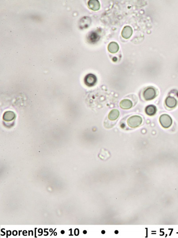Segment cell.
<instances>
[{
    "label": "cell",
    "instance_id": "cell-17",
    "mask_svg": "<svg viewBox=\"0 0 178 238\" xmlns=\"http://www.w3.org/2000/svg\"><path fill=\"white\" fill-rule=\"evenodd\" d=\"M105 231H104V230H102V234H105Z\"/></svg>",
    "mask_w": 178,
    "mask_h": 238
},
{
    "label": "cell",
    "instance_id": "cell-15",
    "mask_svg": "<svg viewBox=\"0 0 178 238\" xmlns=\"http://www.w3.org/2000/svg\"><path fill=\"white\" fill-rule=\"evenodd\" d=\"M115 234H118V233H119V231H118V230H115Z\"/></svg>",
    "mask_w": 178,
    "mask_h": 238
},
{
    "label": "cell",
    "instance_id": "cell-7",
    "mask_svg": "<svg viewBox=\"0 0 178 238\" xmlns=\"http://www.w3.org/2000/svg\"><path fill=\"white\" fill-rule=\"evenodd\" d=\"M88 6L91 10L94 11H98L100 8L99 2L97 0H90L88 3Z\"/></svg>",
    "mask_w": 178,
    "mask_h": 238
},
{
    "label": "cell",
    "instance_id": "cell-11",
    "mask_svg": "<svg viewBox=\"0 0 178 238\" xmlns=\"http://www.w3.org/2000/svg\"><path fill=\"white\" fill-rule=\"evenodd\" d=\"M109 51L111 53H115L118 52L119 50V46L118 43L113 42H110L108 47Z\"/></svg>",
    "mask_w": 178,
    "mask_h": 238
},
{
    "label": "cell",
    "instance_id": "cell-9",
    "mask_svg": "<svg viewBox=\"0 0 178 238\" xmlns=\"http://www.w3.org/2000/svg\"><path fill=\"white\" fill-rule=\"evenodd\" d=\"M16 115L14 113L13 111H8L4 113L3 119L5 121L10 122L14 119Z\"/></svg>",
    "mask_w": 178,
    "mask_h": 238
},
{
    "label": "cell",
    "instance_id": "cell-6",
    "mask_svg": "<svg viewBox=\"0 0 178 238\" xmlns=\"http://www.w3.org/2000/svg\"><path fill=\"white\" fill-rule=\"evenodd\" d=\"M133 30L131 27L130 26H125L122 32V36L123 38L128 39L132 35Z\"/></svg>",
    "mask_w": 178,
    "mask_h": 238
},
{
    "label": "cell",
    "instance_id": "cell-1",
    "mask_svg": "<svg viewBox=\"0 0 178 238\" xmlns=\"http://www.w3.org/2000/svg\"><path fill=\"white\" fill-rule=\"evenodd\" d=\"M143 119L139 115L131 116L127 119V123L128 126L131 128H136L142 124Z\"/></svg>",
    "mask_w": 178,
    "mask_h": 238
},
{
    "label": "cell",
    "instance_id": "cell-13",
    "mask_svg": "<svg viewBox=\"0 0 178 238\" xmlns=\"http://www.w3.org/2000/svg\"><path fill=\"white\" fill-rule=\"evenodd\" d=\"M100 37L97 33L95 32H92L89 34L88 37V40L91 42H95L99 40Z\"/></svg>",
    "mask_w": 178,
    "mask_h": 238
},
{
    "label": "cell",
    "instance_id": "cell-4",
    "mask_svg": "<svg viewBox=\"0 0 178 238\" xmlns=\"http://www.w3.org/2000/svg\"><path fill=\"white\" fill-rule=\"evenodd\" d=\"M97 82V78L95 75L89 74L85 77L84 82L87 86L91 87L96 85Z\"/></svg>",
    "mask_w": 178,
    "mask_h": 238
},
{
    "label": "cell",
    "instance_id": "cell-8",
    "mask_svg": "<svg viewBox=\"0 0 178 238\" xmlns=\"http://www.w3.org/2000/svg\"><path fill=\"white\" fill-rule=\"evenodd\" d=\"M133 106L132 102L129 99H123L120 103V107L124 110H128L131 108Z\"/></svg>",
    "mask_w": 178,
    "mask_h": 238
},
{
    "label": "cell",
    "instance_id": "cell-14",
    "mask_svg": "<svg viewBox=\"0 0 178 238\" xmlns=\"http://www.w3.org/2000/svg\"><path fill=\"white\" fill-rule=\"evenodd\" d=\"M83 234H86V233H87V231H86V230H84L83 232Z\"/></svg>",
    "mask_w": 178,
    "mask_h": 238
},
{
    "label": "cell",
    "instance_id": "cell-10",
    "mask_svg": "<svg viewBox=\"0 0 178 238\" xmlns=\"http://www.w3.org/2000/svg\"><path fill=\"white\" fill-rule=\"evenodd\" d=\"M145 111L146 113L148 116H153L157 112L156 107L153 105H148L146 107Z\"/></svg>",
    "mask_w": 178,
    "mask_h": 238
},
{
    "label": "cell",
    "instance_id": "cell-5",
    "mask_svg": "<svg viewBox=\"0 0 178 238\" xmlns=\"http://www.w3.org/2000/svg\"><path fill=\"white\" fill-rule=\"evenodd\" d=\"M177 101L176 99L172 97H168L165 100V105L168 108L173 109L176 107Z\"/></svg>",
    "mask_w": 178,
    "mask_h": 238
},
{
    "label": "cell",
    "instance_id": "cell-3",
    "mask_svg": "<svg viewBox=\"0 0 178 238\" xmlns=\"http://www.w3.org/2000/svg\"><path fill=\"white\" fill-rule=\"evenodd\" d=\"M156 96V93L155 88L153 87H148L143 93V97L146 100H150L154 99Z\"/></svg>",
    "mask_w": 178,
    "mask_h": 238
},
{
    "label": "cell",
    "instance_id": "cell-12",
    "mask_svg": "<svg viewBox=\"0 0 178 238\" xmlns=\"http://www.w3.org/2000/svg\"><path fill=\"white\" fill-rule=\"evenodd\" d=\"M119 112L117 109L111 110L108 114V119L111 121H115L119 118Z\"/></svg>",
    "mask_w": 178,
    "mask_h": 238
},
{
    "label": "cell",
    "instance_id": "cell-2",
    "mask_svg": "<svg viewBox=\"0 0 178 238\" xmlns=\"http://www.w3.org/2000/svg\"><path fill=\"white\" fill-rule=\"evenodd\" d=\"M159 122L164 128H168L172 124V119L171 117L167 114H162L159 118Z\"/></svg>",
    "mask_w": 178,
    "mask_h": 238
},
{
    "label": "cell",
    "instance_id": "cell-16",
    "mask_svg": "<svg viewBox=\"0 0 178 238\" xmlns=\"http://www.w3.org/2000/svg\"><path fill=\"white\" fill-rule=\"evenodd\" d=\"M61 232V234H64V233H65L64 230H62Z\"/></svg>",
    "mask_w": 178,
    "mask_h": 238
}]
</instances>
